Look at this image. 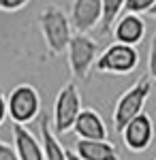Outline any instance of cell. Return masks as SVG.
I'll return each instance as SVG.
<instances>
[{
    "instance_id": "9",
    "label": "cell",
    "mask_w": 156,
    "mask_h": 160,
    "mask_svg": "<svg viewBox=\"0 0 156 160\" xmlns=\"http://www.w3.org/2000/svg\"><path fill=\"white\" fill-rule=\"evenodd\" d=\"M113 38L116 43H124V45H133L137 47L145 38V22L141 19V15L135 13H126L118 17V22L113 24Z\"/></svg>"
},
{
    "instance_id": "13",
    "label": "cell",
    "mask_w": 156,
    "mask_h": 160,
    "mask_svg": "<svg viewBox=\"0 0 156 160\" xmlns=\"http://www.w3.org/2000/svg\"><path fill=\"white\" fill-rule=\"evenodd\" d=\"M39 139L43 143V152H45V160H66V149L62 148L58 137L51 128L47 115L41 118V130H39Z\"/></svg>"
},
{
    "instance_id": "20",
    "label": "cell",
    "mask_w": 156,
    "mask_h": 160,
    "mask_svg": "<svg viewBox=\"0 0 156 160\" xmlns=\"http://www.w3.org/2000/svg\"><path fill=\"white\" fill-rule=\"evenodd\" d=\"M66 160H81V158H79L73 149H66Z\"/></svg>"
},
{
    "instance_id": "12",
    "label": "cell",
    "mask_w": 156,
    "mask_h": 160,
    "mask_svg": "<svg viewBox=\"0 0 156 160\" xmlns=\"http://www.w3.org/2000/svg\"><path fill=\"white\" fill-rule=\"evenodd\" d=\"M73 152L81 160H120L118 148L109 139H103V141H84V139H79L75 143Z\"/></svg>"
},
{
    "instance_id": "21",
    "label": "cell",
    "mask_w": 156,
    "mask_h": 160,
    "mask_svg": "<svg viewBox=\"0 0 156 160\" xmlns=\"http://www.w3.org/2000/svg\"><path fill=\"white\" fill-rule=\"evenodd\" d=\"M148 15H152V17H154V19H156V4H154V7H152V9H150V13H148Z\"/></svg>"
},
{
    "instance_id": "19",
    "label": "cell",
    "mask_w": 156,
    "mask_h": 160,
    "mask_svg": "<svg viewBox=\"0 0 156 160\" xmlns=\"http://www.w3.org/2000/svg\"><path fill=\"white\" fill-rule=\"evenodd\" d=\"M7 115H9V109H7V96H4V92L0 90V126L4 124Z\"/></svg>"
},
{
    "instance_id": "14",
    "label": "cell",
    "mask_w": 156,
    "mask_h": 160,
    "mask_svg": "<svg viewBox=\"0 0 156 160\" xmlns=\"http://www.w3.org/2000/svg\"><path fill=\"white\" fill-rule=\"evenodd\" d=\"M126 0H103V22H101V32L109 34L113 30V24L118 22V15L124 11Z\"/></svg>"
},
{
    "instance_id": "5",
    "label": "cell",
    "mask_w": 156,
    "mask_h": 160,
    "mask_svg": "<svg viewBox=\"0 0 156 160\" xmlns=\"http://www.w3.org/2000/svg\"><path fill=\"white\" fill-rule=\"evenodd\" d=\"M137 66H139L137 47L116 43V41L96 58V64H94V68L98 73H107V75H128Z\"/></svg>"
},
{
    "instance_id": "16",
    "label": "cell",
    "mask_w": 156,
    "mask_h": 160,
    "mask_svg": "<svg viewBox=\"0 0 156 160\" xmlns=\"http://www.w3.org/2000/svg\"><path fill=\"white\" fill-rule=\"evenodd\" d=\"M148 77L156 81V32L150 38V49H148Z\"/></svg>"
},
{
    "instance_id": "10",
    "label": "cell",
    "mask_w": 156,
    "mask_h": 160,
    "mask_svg": "<svg viewBox=\"0 0 156 160\" xmlns=\"http://www.w3.org/2000/svg\"><path fill=\"white\" fill-rule=\"evenodd\" d=\"M11 135H13V148L17 152L19 160H45L41 139H36L32 135V130H28V126L13 124Z\"/></svg>"
},
{
    "instance_id": "11",
    "label": "cell",
    "mask_w": 156,
    "mask_h": 160,
    "mask_svg": "<svg viewBox=\"0 0 156 160\" xmlns=\"http://www.w3.org/2000/svg\"><path fill=\"white\" fill-rule=\"evenodd\" d=\"M73 132L84 141H103L109 137V130L105 126V120L94 109H81L77 122L73 126Z\"/></svg>"
},
{
    "instance_id": "8",
    "label": "cell",
    "mask_w": 156,
    "mask_h": 160,
    "mask_svg": "<svg viewBox=\"0 0 156 160\" xmlns=\"http://www.w3.org/2000/svg\"><path fill=\"white\" fill-rule=\"evenodd\" d=\"M69 19L75 32H92L103 22V0H73Z\"/></svg>"
},
{
    "instance_id": "6",
    "label": "cell",
    "mask_w": 156,
    "mask_h": 160,
    "mask_svg": "<svg viewBox=\"0 0 156 160\" xmlns=\"http://www.w3.org/2000/svg\"><path fill=\"white\" fill-rule=\"evenodd\" d=\"M66 58H69V68L75 79H86L88 73L92 71L98 58V45L94 38L88 34H79L75 32L66 47Z\"/></svg>"
},
{
    "instance_id": "1",
    "label": "cell",
    "mask_w": 156,
    "mask_h": 160,
    "mask_svg": "<svg viewBox=\"0 0 156 160\" xmlns=\"http://www.w3.org/2000/svg\"><path fill=\"white\" fill-rule=\"evenodd\" d=\"M39 28L45 41V47L51 56H60L66 51L69 43L73 38V26L71 19L60 7L49 4L45 11L39 15Z\"/></svg>"
},
{
    "instance_id": "15",
    "label": "cell",
    "mask_w": 156,
    "mask_h": 160,
    "mask_svg": "<svg viewBox=\"0 0 156 160\" xmlns=\"http://www.w3.org/2000/svg\"><path fill=\"white\" fill-rule=\"evenodd\" d=\"M154 4H156V0H126L124 2V11L141 15V13H150V9Z\"/></svg>"
},
{
    "instance_id": "7",
    "label": "cell",
    "mask_w": 156,
    "mask_h": 160,
    "mask_svg": "<svg viewBox=\"0 0 156 160\" xmlns=\"http://www.w3.org/2000/svg\"><path fill=\"white\" fill-rule=\"evenodd\" d=\"M122 143L126 145L128 152H145L154 141V124L148 113H139L137 118H133L131 122L122 128Z\"/></svg>"
},
{
    "instance_id": "4",
    "label": "cell",
    "mask_w": 156,
    "mask_h": 160,
    "mask_svg": "<svg viewBox=\"0 0 156 160\" xmlns=\"http://www.w3.org/2000/svg\"><path fill=\"white\" fill-rule=\"evenodd\" d=\"M7 109H9V118L13 124H28L39 118L41 113V96L39 90L30 83H19L11 90V94L7 96Z\"/></svg>"
},
{
    "instance_id": "2",
    "label": "cell",
    "mask_w": 156,
    "mask_h": 160,
    "mask_svg": "<svg viewBox=\"0 0 156 160\" xmlns=\"http://www.w3.org/2000/svg\"><path fill=\"white\" fill-rule=\"evenodd\" d=\"M152 94V79L143 75L139 77L135 83H133L120 98L116 100V107H113V126L116 130L122 132V128L131 122L133 118H137L139 113H143V107L148 98Z\"/></svg>"
},
{
    "instance_id": "17",
    "label": "cell",
    "mask_w": 156,
    "mask_h": 160,
    "mask_svg": "<svg viewBox=\"0 0 156 160\" xmlns=\"http://www.w3.org/2000/svg\"><path fill=\"white\" fill-rule=\"evenodd\" d=\"M30 0H0V11L4 13H15V11H22L24 7H28Z\"/></svg>"
},
{
    "instance_id": "3",
    "label": "cell",
    "mask_w": 156,
    "mask_h": 160,
    "mask_svg": "<svg viewBox=\"0 0 156 160\" xmlns=\"http://www.w3.org/2000/svg\"><path fill=\"white\" fill-rule=\"evenodd\" d=\"M81 113V94L75 81H69L60 88L56 102H54V111H51V128L56 135H66L73 130V126L77 122Z\"/></svg>"
},
{
    "instance_id": "18",
    "label": "cell",
    "mask_w": 156,
    "mask_h": 160,
    "mask_svg": "<svg viewBox=\"0 0 156 160\" xmlns=\"http://www.w3.org/2000/svg\"><path fill=\"white\" fill-rule=\"evenodd\" d=\"M0 160H19V156H17V152H15L13 145L0 141Z\"/></svg>"
}]
</instances>
